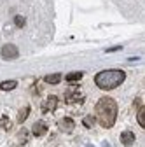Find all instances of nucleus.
<instances>
[{
  "label": "nucleus",
  "mask_w": 145,
  "mask_h": 147,
  "mask_svg": "<svg viewBox=\"0 0 145 147\" xmlns=\"http://www.w3.org/2000/svg\"><path fill=\"white\" fill-rule=\"evenodd\" d=\"M14 23H16L17 26H23V25H25V18H23V16H16V18H14Z\"/></svg>",
  "instance_id": "obj_16"
},
{
  "label": "nucleus",
  "mask_w": 145,
  "mask_h": 147,
  "mask_svg": "<svg viewBox=\"0 0 145 147\" xmlns=\"http://www.w3.org/2000/svg\"><path fill=\"white\" fill-rule=\"evenodd\" d=\"M121 144L126 145V147H130L135 144V133L133 131H122L121 133Z\"/></svg>",
  "instance_id": "obj_8"
},
{
  "label": "nucleus",
  "mask_w": 145,
  "mask_h": 147,
  "mask_svg": "<svg viewBox=\"0 0 145 147\" xmlns=\"http://www.w3.org/2000/svg\"><path fill=\"white\" fill-rule=\"evenodd\" d=\"M87 147H93V145H87Z\"/></svg>",
  "instance_id": "obj_18"
},
{
  "label": "nucleus",
  "mask_w": 145,
  "mask_h": 147,
  "mask_svg": "<svg viewBox=\"0 0 145 147\" xmlns=\"http://www.w3.org/2000/svg\"><path fill=\"white\" fill-rule=\"evenodd\" d=\"M61 81V74H49V76L44 77V82L47 84H58Z\"/></svg>",
  "instance_id": "obj_9"
},
{
  "label": "nucleus",
  "mask_w": 145,
  "mask_h": 147,
  "mask_svg": "<svg viewBox=\"0 0 145 147\" xmlns=\"http://www.w3.org/2000/svg\"><path fill=\"white\" fill-rule=\"evenodd\" d=\"M74 126H75V123H74V119H72V117H63L58 123V128H60L61 131H65V133H70L72 130H74Z\"/></svg>",
  "instance_id": "obj_6"
},
{
  "label": "nucleus",
  "mask_w": 145,
  "mask_h": 147,
  "mask_svg": "<svg viewBox=\"0 0 145 147\" xmlns=\"http://www.w3.org/2000/svg\"><path fill=\"white\" fill-rule=\"evenodd\" d=\"M11 126L12 124H11V119L9 117H5V116L0 117V128H4V130H11Z\"/></svg>",
  "instance_id": "obj_14"
},
{
  "label": "nucleus",
  "mask_w": 145,
  "mask_h": 147,
  "mask_svg": "<svg viewBox=\"0 0 145 147\" xmlns=\"http://www.w3.org/2000/svg\"><path fill=\"white\" fill-rule=\"evenodd\" d=\"M19 56V51H17V47L14 44H5L2 47V58L4 60H14Z\"/></svg>",
  "instance_id": "obj_4"
},
{
  "label": "nucleus",
  "mask_w": 145,
  "mask_h": 147,
  "mask_svg": "<svg viewBox=\"0 0 145 147\" xmlns=\"http://www.w3.org/2000/svg\"><path fill=\"white\" fill-rule=\"evenodd\" d=\"M82 124H84L86 128H93V126H95V117H93V116H86V117L82 119Z\"/></svg>",
  "instance_id": "obj_15"
},
{
  "label": "nucleus",
  "mask_w": 145,
  "mask_h": 147,
  "mask_svg": "<svg viewBox=\"0 0 145 147\" xmlns=\"http://www.w3.org/2000/svg\"><path fill=\"white\" fill-rule=\"evenodd\" d=\"M126 79V74L122 70H103L100 74H96L95 76V82L100 89H114L117 86H121Z\"/></svg>",
  "instance_id": "obj_2"
},
{
  "label": "nucleus",
  "mask_w": 145,
  "mask_h": 147,
  "mask_svg": "<svg viewBox=\"0 0 145 147\" xmlns=\"http://www.w3.org/2000/svg\"><path fill=\"white\" fill-rule=\"evenodd\" d=\"M122 47L121 46H117V47H110V49H107V53H114V51H121Z\"/></svg>",
  "instance_id": "obj_17"
},
{
  "label": "nucleus",
  "mask_w": 145,
  "mask_h": 147,
  "mask_svg": "<svg viewBox=\"0 0 145 147\" xmlns=\"http://www.w3.org/2000/svg\"><path fill=\"white\" fill-rule=\"evenodd\" d=\"M136 119H138V124H140L142 128H145V107H140V109H138Z\"/></svg>",
  "instance_id": "obj_13"
},
{
  "label": "nucleus",
  "mask_w": 145,
  "mask_h": 147,
  "mask_svg": "<svg viewBox=\"0 0 145 147\" xmlns=\"http://www.w3.org/2000/svg\"><path fill=\"white\" fill-rule=\"evenodd\" d=\"M56 107H58V96L51 95V96H47V100L42 103V112H52Z\"/></svg>",
  "instance_id": "obj_5"
},
{
  "label": "nucleus",
  "mask_w": 145,
  "mask_h": 147,
  "mask_svg": "<svg viewBox=\"0 0 145 147\" xmlns=\"http://www.w3.org/2000/svg\"><path fill=\"white\" fill-rule=\"evenodd\" d=\"M16 86H17L16 81H4L2 84H0V89H2V91H11V89H14Z\"/></svg>",
  "instance_id": "obj_12"
},
{
  "label": "nucleus",
  "mask_w": 145,
  "mask_h": 147,
  "mask_svg": "<svg viewBox=\"0 0 145 147\" xmlns=\"http://www.w3.org/2000/svg\"><path fill=\"white\" fill-rule=\"evenodd\" d=\"M82 76H84V74L82 72H70V74H66V81L68 82H77V81H81L82 79Z\"/></svg>",
  "instance_id": "obj_10"
},
{
  "label": "nucleus",
  "mask_w": 145,
  "mask_h": 147,
  "mask_svg": "<svg viewBox=\"0 0 145 147\" xmlns=\"http://www.w3.org/2000/svg\"><path fill=\"white\" fill-rule=\"evenodd\" d=\"M95 110H96V119L103 128H112L114 126L115 117H117V103H115V100L108 98V96H103V98L98 100Z\"/></svg>",
  "instance_id": "obj_1"
},
{
  "label": "nucleus",
  "mask_w": 145,
  "mask_h": 147,
  "mask_svg": "<svg viewBox=\"0 0 145 147\" xmlns=\"http://www.w3.org/2000/svg\"><path fill=\"white\" fill-rule=\"evenodd\" d=\"M65 102L68 105H75V103H82L84 102V95L82 91L77 89V88H70L65 91Z\"/></svg>",
  "instance_id": "obj_3"
},
{
  "label": "nucleus",
  "mask_w": 145,
  "mask_h": 147,
  "mask_svg": "<svg viewBox=\"0 0 145 147\" xmlns=\"http://www.w3.org/2000/svg\"><path fill=\"white\" fill-rule=\"evenodd\" d=\"M32 133H33L35 137H42V135H46V133H47V124H46L44 121H37V123L32 126Z\"/></svg>",
  "instance_id": "obj_7"
},
{
  "label": "nucleus",
  "mask_w": 145,
  "mask_h": 147,
  "mask_svg": "<svg viewBox=\"0 0 145 147\" xmlns=\"http://www.w3.org/2000/svg\"><path fill=\"white\" fill-rule=\"evenodd\" d=\"M28 114H30V107H23L19 110V114H17V123H25L26 117H28Z\"/></svg>",
  "instance_id": "obj_11"
}]
</instances>
